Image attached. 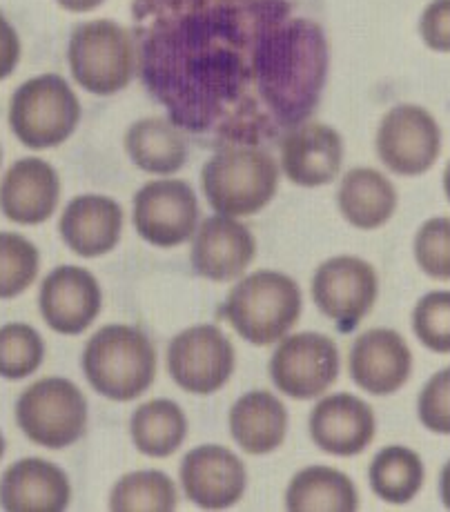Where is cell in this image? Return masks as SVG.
<instances>
[{"label":"cell","mask_w":450,"mask_h":512,"mask_svg":"<svg viewBox=\"0 0 450 512\" xmlns=\"http://www.w3.org/2000/svg\"><path fill=\"white\" fill-rule=\"evenodd\" d=\"M317 0H134L139 74L183 132L259 145L308 121L328 81Z\"/></svg>","instance_id":"cell-1"},{"label":"cell","mask_w":450,"mask_h":512,"mask_svg":"<svg viewBox=\"0 0 450 512\" xmlns=\"http://www.w3.org/2000/svg\"><path fill=\"white\" fill-rule=\"evenodd\" d=\"M203 194L223 216H252L275 199L279 165L259 145H223L201 170Z\"/></svg>","instance_id":"cell-2"},{"label":"cell","mask_w":450,"mask_h":512,"mask_svg":"<svg viewBox=\"0 0 450 512\" xmlns=\"http://www.w3.org/2000/svg\"><path fill=\"white\" fill-rule=\"evenodd\" d=\"M81 366L99 395L112 401H132L154 383L156 350L139 328L105 326L87 341Z\"/></svg>","instance_id":"cell-3"},{"label":"cell","mask_w":450,"mask_h":512,"mask_svg":"<svg viewBox=\"0 0 450 512\" xmlns=\"http://www.w3.org/2000/svg\"><path fill=\"white\" fill-rule=\"evenodd\" d=\"M301 308V290L288 274L259 270L234 285L223 314L252 346H270L295 328Z\"/></svg>","instance_id":"cell-4"},{"label":"cell","mask_w":450,"mask_h":512,"mask_svg":"<svg viewBox=\"0 0 450 512\" xmlns=\"http://www.w3.org/2000/svg\"><path fill=\"white\" fill-rule=\"evenodd\" d=\"M67 61L74 81L96 96L125 90L139 70V52L132 32L114 21L76 25L67 45Z\"/></svg>","instance_id":"cell-5"},{"label":"cell","mask_w":450,"mask_h":512,"mask_svg":"<svg viewBox=\"0 0 450 512\" xmlns=\"http://www.w3.org/2000/svg\"><path fill=\"white\" fill-rule=\"evenodd\" d=\"M81 123L78 96L58 74H41L25 81L9 103V125L16 139L32 150L63 145Z\"/></svg>","instance_id":"cell-6"},{"label":"cell","mask_w":450,"mask_h":512,"mask_svg":"<svg viewBox=\"0 0 450 512\" xmlns=\"http://www.w3.org/2000/svg\"><path fill=\"white\" fill-rule=\"evenodd\" d=\"M16 421L36 446L61 450L83 437L87 401L81 388L63 377H47L23 390L16 401Z\"/></svg>","instance_id":"cell-7"},{"label":"cell","mask_w":450,"mask_h":512,"mask_svg":"<svg viewBox=\"0 0 450 512\" xmlns=\"http://www.w3.org/2000/svg\"><path fill=\"white\" fill-rule=\"evenodd\" d=\"M339 377L337 343L326 334L299 332L283 337L270 359V379L292 399H315Z\"/></svg>","instance_id":"cell-8"},{"label":"cell","mask_w":450,"mask_h":512,"mask_svg":"<svg viewBox=\"0 0 450 512\" xmlns=\"http://www.w3.org/2000/svg\"><path fill=\"white\" fill-rule=\"evenodd\" d=\"M379 294V279L373 265L359 256H332L312 277V299L339 332L355 330L373 310Z\"/></svg>","instance_id":"cell-9"},{"label":"cell","mask_w":450,"mask_h":512,"mask_svg":"<svg viewBox=\"0 0 450 512\" xmlns=\"http://www.w3.org/2000/svg\"><path fill=\"white\" fill-rule=\"evenodd\" d=\"M132 221L143 241L156 248H176L197 232V194L179 179L145 183L134 196Z\"/></svg>","instance_id":"cell-10"},{"label":"cell","mask_w":450,"mask_h":512,"mask_svg":"<svg viewBox=\"0 0 450 512\" xmlns=\"http://www.w3.org/2000/svg\"><path fill=\"white\" fill-rule=\"evenodd\" d=\"M237 354L217 326H194L176 334L168 348V370L179 388L214 395L234 372Z\"/></svg>","instance_id":"cell-11"},{"label":"cell","mask_w":450,"mask_h":512,"mask_svg":"<svg viewBox=\"0 0 450 512\" xmlns=\"http://www.w3.org/2000/svg\"><path fill=\"white\" fill-rule=\"evenodd\" d=\"M442 152V130L433 114L419 105H397L377 130V154L390 172L419 176L433 167Z\"/></svg>","instance_id":"cell-12"},{"label":"cell","mask_w":450,"mask_h":512,"mask_svg":"<svg viewBox=\"0 0 450 512\" xmlns=\"http://www.w3.org/2000/svg\"><path fill=\"white\" fill-rule=\"evenodd\" d=\"M38 305L47 326L58 334H81L103 308V292L92 272L78 265H61L47 274Z\"/></svg>","instance_id":"cell-13"},{"label":"cell","mask_w":450,"mask_h":512,"mask_svg":"<svg viewBox=\"0 0 450 512\" xmlns=\"http://www.w3.org/2000/svg\"><path fill=\"white\" fill-rule=\"evenodd\" d=\"M185 495L205 510H223L237 504L248 484L243 461L223 446H199L181 461Z\"/></svg>","instance_id":"cell-14"},{"label":"cell","mask_w":450,"mask_h":512,"mask_svg":"<svg viewBox=\"0 0 450 512\" xmlns=\"http://www.w3.org/2000/svg\"><path fill=\"white\" fill-rule=\"evenodd\" d=\"M344 165V139L330 125L303 121L281 136V170L301 187L332 183Z\"/></svg>","instance_id":"cell-15"},{"label":"cell","mask_w":450,"mask_h":512,"mask_svg":"<svg viewBox=\"0 0 450 512\" xmlns=\"http://www.w3.org/2000/svg\"><path fill=\"white\" fill-rule=\"evenodd\" d=\"M257 256V241L234 216L214 214L194 232L192 268L208 281L239 279Z\"/></svg>","instance_id":"cell-16"},{"label":"cell","mask_w":450,"mask_h":512,"mask_svg":"<svg viewBox=\"0 0 450 512\" xmlns=\"http://www.w3.org/2000/svg\"><path fill=\"white\" fill-rule=\"evenodd\" d=\"M350 377L375 397L395 395L413 370V354L399 332L375 328L361 334L350 348Z\"/></svg>","instance_id":"cell-17"},{"label":"cell","mask_w":450,"mask_h":512,"mask_svg":"<svg viewBox=\"0 0 450 512\" xmlns=\"http://www.w3.org/2000/svg\"><path fill=\"white\" fill-rule=\"evenodd\" d=\"M310 437L319 450L335 457L361 455L375 439V412L348 392L321 399L310 412Z\"/></svg>","instance_id":"cell-18"},{"label":"cell","mask_w":450,"mask_h":512,"mask_svg":"<svg viewBox=\"0 0 450 512\" xmlns=\"http://www.w3.org/2000/svg\"><path fill=\"white\" fill-rule=\"evenodd\" d=\"M61 201V179L43 159H21L0 181V212L18 225H41Z\"/></svg>","instance_id":"cell-19"},{"label":"cell","mask_w":450,"mask_h":512,"mask_svg":"<svg viewBox=\"0 0 450 512\" xmlns=\"http://www.w3.org/2000/svg\"><path fill=\"white\" fill-rule=\"evenodd\" d=\"M58 232L67 248L83 259L112 252L121 241L123 208L110 196L83 194L65 205Z\"/></svg>","instance_id":"cell-20"},{"label":"cell","mask_w":450,"mask_h":512,"mask_svg":"<svg viewBox=\"0 0 450 512\" xmlns=\"http://www.w3.org/2000/svg\"><path fill=\"white\" fill-rule=\"evenodd\" d=\"M70 497L65 472L41 457L16 461L0 477V506L9 512H61Z\"/></svg>","instance_id":"cell-21"},{"label":"cell","mask_w":450,"mask_h":512,"mask_svg":"<svg viewBox=\"0 0 450 512\" xmlns=\"http://www.w3.org/2000/svg\"><path fill=\"white\" fill-rule=\"evenodd\" d=\"M230 432L248 455H268L286 439L288 410L272 392L252 390L232 406Z\"/></svg>","instance_id":"cell-22"},{"label":"cell","mask_w":450,"mask_h":512,"mask_svg":"<svg viewBox=\"0 0 450 512\" xmlns=\"http://www.w3.org/2000/svg\"><path fill=\"white\" fill-rule=\"evenodd\" d=\"M339 212L357 230H377L397 210V190L373 167H355L341 179Z\"/></svg>","instance_id":"cell-23"},{"label":"cell","mask_w":450,"mask_h":512,"mask_svg":"<svg viewBox=\"0 0 450 512\" xmlns=\"http://www.w3.org/2000/svg\"><path fill=\"white\" fill-rule=\"evenodd\" d=\"M125 150L139 170L172 176L188 161V145L170 118H143L130 125Z\"/></svg>","instance_id":"cell-24"},{"label":"cell","mask_w":450,"mask_h":512,"mask_svg":"<svg viewBox=\"0 0 450 512\" xmlns=\"http://www.w3.org/2000/svg\"><path fill=\"white\" fill-rule=\"evenodd\" d=\"M286 506L292 512H355L357 488L341 470L310 466L292 477L286 490Z\"/></svg>","instance_id":"cell-25"},{"label":"cell","mask_w":450,"mask_h":512,"mask_svg":"<svg viewBox=\"0 0 450 512\" xmlns=\"http://www.w3.org/2000/svg\"><path fill=\"white\" fill-rule=\"evenodd\" d=\"M134 446L145 457L165 459L179 450L188 435V419L172 399H152L134 410L130 419Z\"/></svg>","instance_id":"cell-26"},{"label":"cell","mask_w":450,"mask_h":512,"mask_svg":"<svg viewBox=\"0 0 450 512\" xmlns=\"http://www.w3.org/2000/svg\"><path fill=\"white\" fill-rule=\"evenodd\" d=\"M368 479L379 499L388 504H408L424 486V464L415 450L388 446L375 455Z\"/></svg>","instance_id":"cell-27"},{"label":"cell","mask_w":450,"mask_h":512,"mask_svg":"<svg viewBox=\"0 0 450 512\" xmlns=\"http://www.w3.org/2000/svg\"><path fill=\"white\" fill-rule=\"evenodd\" d=\"M110 508L116 512H170L176 508V488L161 470L127 472L112 488Z\"/></svg>","instance_id":"cell-28"},{"label":"cell","mask_w":450,"mask_h":512,"mask_svg":"<svg viewBox=\"0 0 450 512\" xmlns=\"http://www.w3.org/2000/svg\"><path fill=\"white\" fill-rule=\"evenodd\" d=\"M45 343L41 332L27 323H7L0 328V377L25 379L43 366Z\"/></svg>","instance_id":"cell-29"},{"label":"cell","mask_w":450,"mask_h":512,"mask_svg":"<svg viewBox=\"0 0 450 512\" xmlns=\"http://www.w3.org/2000/svg\"><path fill=\"white\" fill-rule=\"evenodd\" d=\"M41 268L36 245L16 232H0V299H14L32 285Z\"/></svg>","instance_id":"cell-30"},{"label":"cell","mask_w":450,"mask_h":512,"mask_svg":"<svg viewBox=\"0 0 450 512\" xmlns=\"http://www.w3.org/2000/svg\"><path fill=\"white\" fill-rule=\"evenodd\" d=\"M413 328L417 339L428 350L450 352V292H430L417 303L413 312Z\"/></svg>","instance_id":"cell-31"},{"label":"cell","mask_w":450,"mask_h":512,"mask_svg":"<svg viewBox=\"0 0 450 512\" xmlns=\"http://www.w3.org/2000/svg\"><path fill=\"white\" fill-rule=\"evenodd\" d=\"M415 259L428 277L450 281V219L426 221L415 236Z\"/></svg>","instance_id":"cell-32"},{"label":"cell","mask_w":450,"mask_h":512,"mask_svg":"<svg viewBox=\"0 0 450 512\" xmlns=\"http://www.w3.org/2000/svg\"><path fill=\"white\" fill-rule=\"evenodd\" d=\"M419 421L430 432L450 435V368L437 372L426 383L417 403Z\"/></svg>","instance_id":"cell-33"},{"label":"cell","mask_w":450,"mask_h":512,"mask_svg":"<svg viewBox=\"0 0 450 512\" xmlns=\"http://www.w3.org/2000/svg\"><path fill=\"white\" fill-rule=\"evenodd\" d=\"M422 41L439 54H450V0H433L419 18Z\"/></svg>","instance_id":"cell-34"},{"label":"cell","mask_w":450,"mask_h":512,"mask_svg":"<svg viewBox=\"0 0 450 512\" xmlns=\"http://www.w3.org/2000/svg\"><path fill=\"white\" fill-rule=\"evenodd\" d=\"M18 61H21V38L12 23L0 14V81L16 70Z\"/></svg>","instance_id":"cell-35"},{"label":"cell","mask_w":450,"mask_h":512,"mask_svg":"<svg viewBox=\"0 0 450 512\" xmlns=\"http://www.w3.org/2000/svg\"><path fill=\"white\" fill-rule=\"evenodd\" d=\"M58 5L67 12H74V14H87V12H94V9H99L105 0H56Z\"/></svg>","instance_id":"cell-36"},{"label":"cell","mask_w":450,"mask_h":512,"mask_svg":"<svg viewBox=\"0 0 450 512\" xmlns=\"http://www.w3.org/2000/svg\"><path fill=\"white\" fill-rule=\"evenodd\" d=\"M439 495H442L444 506L450 510V461L442 470V479H439Z\"/></svg>","instance_id":"cell-37"},{"label":"cell","mask_w":450,"mask_h":512,"mask_svg":"<svg viewBox=\"0 0 450 512\" xmlns=\"http://www.w3.org/2000/svg\"><path fill=\"white\" fill-rule=\"evenodd\" d=\"M444 190H446V196H448V201H450V163H448L446 172H444Z\"/></svg>","instance_id":"cell-38"},{"label":"cell","mask_w":450,"mask_h":512,"mask_svg":"<svg viewBox=\"0 0 450 512\" xmlns=\"http://www.w3.org/2000/svg\"><path fill=\"white\" fill-rule=\"evenodd\" d=\"M3 455H5V437L3 432H0V459H3Z\"/></svg>","instance_id":"cell-39"},{"label":"cell","mask_w":450,"mask_h":512,"mask_svg":"<svg viewBox=\"0 0 450 512\" xmlns=\"http://www.w3.org/2000/svg\"><path fill=\"white\" fill-rule=\"evenodd\" d=\"M0 161H3V152H0Z\"/></svg>","instance_id":"cell-40"}]
</instances>
